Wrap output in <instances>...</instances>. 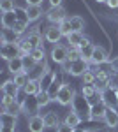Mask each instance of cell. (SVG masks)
Wrapping results in <instances>:
<instances>
[{
  "label": "cell",
  "instance_id": "cell-1",
  "mask_svg": "<svg viewBox=\"0 0 118 132\" xmlns=\"http://www.w3.org/2000/svg\"><path fill=\"white\" fill-rule=\"evenodd\" d=\"M62 67H64L65 74H69L72 78H81V76L92 67V63H90L86 58H79V60H74V62H67V63H64Z\"/></svg>",
  "mask_w": 118,
  "mask_h": 132
},
{
  "label": "cell",
  "instance_id": "cell-2",
  "mask_svg": "<svg viewBox=\"0 0 118 132\" xmlns=\"http://www.w3.org/2000/svg\"><path fill=\"white\" fill-rule=\"evenodd\" d=\"M55 101L58 102L60 106H72L74 101H76V90H74V86L69 85V83H62Z\"/></svg>",
  "mask_w": 118,
  "mask_h": 132
},
{
  "label": "cell",
  "instance_id": "cell-3",
  "mask_svg": "<svg viewBox=\"0 0 118 132\" xmlns=\"http://www.w3.org/2000/svg\"><path fill=\"white\" fill-rule=\"evenodd\" d=\"M51 60L57 65H64L69 62V46H62V44H53V48L49 51Z\"/></svg>",
  "mask_w": 118,
  "mask_h": 132
},
{
  "label": "cell",
  "instance_id": "cell-4",
  "mask_svg": "<svg viewBox=\"0 0 118 132\" xmlns=\"http://www.w3.org/2000/svg\"><path fill=\"white\" fill-rule=\"evenodd\" d=\"M44 16H46L49 25H60L64 20H67V11L64 9V5H60V7H49Z\"/></svg>",
  "mask_w": 118,
  "mask_h": 132
},
{
  "label": "cell",
  "instance_id": "cell-5",
  "mask_svg": "<svg viewBox=\"0 0 118 132\" xmlns=\"http://www.w3.org/2000/svg\"><path fill=\"white\" fill-rule=\"evenodd\" d=\"M106 111H108V106H106L102 101L93 102V104L88 108V118L90 120H95V122H104Z\"/></svg>",
  "mask_w": 118,
  "mask_h": 132
},
{
  "label": "cell",
  "instance_id": "cell-6",
  "mask_svg": "<svg viewBox=\"0 0 118 132\" xmlns=\"http://www.w3.org/2000/svg\"><path fill=\"white\" fill-rule=\"evenodd\" d=\"M108 62H109V53L104 50L102 46H95L92 56H90V63L95 65V67H100V65H104V63H108Z\"/></svg>",
  "mask_w": 118,
  "mask_h": 132
},
{
  "label": "cell",
  "instance_id": "cell-7",
  "mask_svg": "<svg viewBox=\"0 0 118 132\" xmlns=\"http://www.w3.org/2000/svg\"><path fill=\"white\" fill-rule=\"evenodd\" d=\"M62 39H64V34H62L58 25H49L44 30V41L49 44H60Z\"/></svg>",
  "mask_w": 118,
  "mask_h": 132
},
{
  "label": "cell",
  "instance_id": "cell-8",
  "mask_svg": "<svg viewBox=\"0 0 118 132\" xmlns=\"http://www.w3.org/2000/svg\"><path fill=\"white\" fill-rule=\"evenodd\" d=\"M0 55L5 62H9L11 58L14 56H21L20 55V44L18 42H9V44H2V50H0Z\"/></svg>",
  "mask_w": 118,
  "mask_h": 132
},
{
  "label": "cell",
  "instance_id": "cell-9",
  "mask_svg": "<svg viewBox=\"0 0 118 132\" xmlns=\"http://www.w3.org/2000/svg\"><path fill=\"white\" fill-rule=\"evenodd\" d=\"M100 101L108 108H118V90H113V88L106 86L102 90V93H100Z\"/></svg>",
  "mask_w": 118,
  "mask_h": 132
},
{
  "label": "cell",
  "instance_id": "cell-10",
  "mask_svg": "<svg viewBox=\"0 0 118 132\" xmlns=\"http://www.w3.org/2000/svg\"><path fill=\"white\" fill-rule=\"evenodd\" d=\"M28 132H44L46 125H44V116L42 114H30L28 118Z\"/></svg>",
  "mask_w": 118,
  "mask_h": 132
},
{
  "label": "cell",
  "instance_id": "cell-11",
  "mask_svg": "<svg viewBox=\"0 0 118 132\" xmlns=\"http://www.w3.org/2000/svg\"><path fill=\"white\" fill-rule=\"evenodd\" d=\"M104 125L108 129H118V109L116 108H108L106 116H104Z\"/></svg>",
  "mask_w": 118,
  "mask_h": 132
},
{
  "label": "cell",
  "instance_id": "cell-12",
  "mask_svg": "<svg viewBox=\"0 0 118 132\" xmlns=\"http://www.w3.org/2000/svg\"><path fill=\"white\" fill-rule=\"evenodd\" d=\"M7 71L14 76L18 72H23L25 71V63H23V56H14L7 62Z\"/></svg>",
  "mask_w": 118,
  "mask_h": 132
},
{
  "label": "cell",
  "instance_id": "cell-13",
  "mask_svg": "<svg viewBox=\"0 0 118 132\" xmlns=\"http://www.w3.org/2000/svg\"><path fill=\"white\" fill-rule=\"evenodd\" d=\"M21 37L12 30V28H2L0 30V42L2 44H9V42H18Z\"/></svg>",
  "mask_w": 118,
  "mask_h": 132
},
{
  "label": "cell",
  "instance_id": "cell-14",
  "mask_svg": "<svg viewBox=\"0 0 118 132\" xmlns=\"http://www.w3.org/2000/svg\"><path fill=\"white\" fill-rule=\"evenodd\" d=\"M27 7V14H28V21L30 23H35L42 18V14H46L42 11V5H25Z\"/></svg>",
  "mask_w": 118,
  "mask_h": 132
},
{
  "label": "cell",
  "instance_id": "cell-15",
  "mask_svg": "<svg viewBox=\"0 0 118 132\" xmlns=\"http://www.w3.org/2000/svg\"><path fill=\"white\" fill-rule=\"evenodd\" d=\"M41 90H42V85H41L39 78H30V81L27 83V86L23 88V92H25L27 95H37Z\"/></svg>",
  "mask_w": 118,
  "mask_h": 132
},
{
  "label": "cell",
  "instance_id": "cell-16",
  "mask_svg": "<svg viewBox=\"0 0 118 132\" xmlns=\"http://www.w3.org/2000/svg\"><path fill=\"white\" fill-rule=\"evenodd\" d=\"M44 116V125H46V129H57L60 125V116L57 111H48L46 114H42Z\"/></svg>",
  "mask_w": 118,
  "mask_h": 132
},
{
  "label": "cell",
  "instance_id": "cell-17",
  "mask_svg": "<svg viewBox=\"0 0 118 132\" xmlns=\"http://www.w3.org/2000/svg\"><path fill=\"white\" fill-rule=\"evenodd\" d=\"M20 86L14 83V79H7V81H4L2 85V93H7V95H12V97H16L18 99V93H20Z\"/></svg>",
  "mask_w": 118,
  "mask_h": 132
},
{
  "label": "cell",
  "instance_id": "cell-18",
  "mask_svg": "<svg viewBox=\"0 0 118 132\" xmlns=\"http://www.w3.org/2000/svg\"><path fill=\"white\" fill-rule=\"evenodd\" d=\"M25 41L30 44V48H32V50H35V48L42 46V35H41L39 30H34V32H30L28 35L25 37Z\"/></svg>",
  "mask_w": 118,
  "mask_h": 132
},
{
  "label": "cell",
  "instance_id": "cell-19",
  "mask_svg": "<svg viewBox=\"0 0 118 132\" xmlns=\"http://www.w3.org/2000/svg\"><path fill=\"white\" fill-rule=\"evenodd\" d=\"M16 21H18V16H16V11H9V12H2V28H12Z\"/></svg>",
  "mask_w": 118,
  "mask_h": 132
},
{
  "label": "cell",
  "instance_id": "cell-20",
  "mask_svg": "<svg viewBox=\"0 0 118 132\" xmlns=\"http://www.w3.org/2000/svg\"><path fill=\"white\" fill-rule=\"evenodd\" d=\"M64 122L67 123V125H70V127H79V123H81V116H79V111H76V109H70L67 114H65V118H64Z\"/></svg>",
  "mask_w": 118,
  "mask_h": 132
},
{
  "label": "cell",
  "instance_id": "cell-21",
  "mask_svg": "<svg viewBox=\"0 0 118 132\" xmlns=\"http://www.w3.org/2000/svg\"><path fill=\"white\" fill-rule=\"evenodd\" d=\"M65 39H67V44L70 48H79V44L85 39V35H83V32H70Z\"/></svg>",
  "mask_w": 118,
  "mask_h": 132
},
{
  "label": "cell",
  "instance_id": "cell-22",
  "mask_svg": "<svg viewBox=\"0 0 118 132\" xmlns=\"http://www.w3.org/2000/svg\"><path fill=\"white\" fill-rule=\"evenodd\" d=\"M69 23H70V27H72V30H74V32H83V30H85V25H86V21L83 20L79 14L70 16V18H69Z\"/></svg>",
  "mask_w": 118,
  "mask_h": 132
},
{
  "label": "cell",
  "instance_id": "cell-23",
  "mask_svg": "<svg viewBox=\"0 0 118 132\" xmlns=\"http://www.w3.org/2000/svg\"><path fill=\"white\" fill-rule=\"evenodd\" d=\"M12 79H14V83H16V85L20 86L21 90H23V88L27 86V83L30 81V74H28L27 71L18 72V74H14V76H12Z\"/></svg>",
  "mask_w": 118,
  "mask_h": 132
},
{
  "label": "cell",
  "instance_id": "cell-24",
  "mask_svg": "<svg viewBox=\"0 0 118 132\" xmlns=\"http://www.w3.org/2000/svg\"><path fill=\"white\" fill-rule=\"evenodd\" d=\"M16 122H18V116H16V114H11V113H7V111H2V114H0V123H2V125L16 127Z\"/></svg>",
  "mask_w": 118,
  "mask_h": 132
},
{
  "label": "cell",
  "instance_id": "cell-25",
  "mask_svg": "<svg viewBox=\"0 0 118 132\" xmlns=\"http://www.w3.org/2000/svg\"><path fill=\"white\" fill-rule=\"evenodd\" d=\"M35 99H37V104H39V108H44V106H48L49 102L53 101V97L49 95L46 90H41L37 95H35Z\"/></svg>",
  "mask_w": 118,
  "mask_h": 132
},
{
  "label": "cell",
  "instance_id": "cell-26",
  "mask_svg": "<svg viewBox=\"0 0 118 132\" xmlns=\"http://www.w3.org/2000/svg\"><path fill=\"white\" fill-rule=\"evenodd\" d=\"M81 79H83V85H93V83H97V74L93 71V67H90L88 71L81 76Z\"/></svg>",
  "mask_w": 118,
  "mask_h": 132
},
{
  "label": "cell",
  "instance_id": "cell-27",
  "mask_svg": "<svg viewBox=\"0 0 118 132\" xmlns=\"http://www.w3.org/2000/svg\"><path fill=\"white\" fill-rule=\"evenodd\" d=\"M30 55L34 56V60L37 62V63H44V62H46V51H44V48H42V46L35 48V50H32V53H30Z\"/></svg>",
  "mask_w": 118,
  "mask_h": 132
},
{
  "label": "cell",
  "instance_id": "cell-28",
  "mask_svg": "<svg viewBox=\"0 0 118 132\" xmlns=\"http://www.w3.org/2000/svg\"><path fill=\"white\" fill-rule=\"evenodd\" d=\"M81 95H83L85 99H92L93 95H97V86H95V83H93V85H83Z\"/></svg>",
  "mask_w": 118,
  "mask_h": 132
},
{
  "label": "cell",
  "instance_id": "cell-29",
  "mask_svg": "<svg viewBox=\"0 0 118 132\" xmlns=\"http://www.w3.org/2000/svg\"><path fill=\"white\" fill-rule=\"evenodd\" d=\"M23 63H25V71L28 72V74L34 71L37 65H39L37 62L34 60V56H32V55H27V56H23Z\"/></svg>",
  "mask_w": 118,
  "mask_h": 132
},
{
  "label": "cell",
  "instance_id": "cell-30",
  "mask_svg": "<svg viewBox=\"0 0 118 132\" xmlns=\"http://www.w3.org/2000/svg\"><path fill=\"white\" fill-rule=\"evenodd\" d=\"M16 0H0V11L2 12H9V11H16Z\"/></svg>",
  "mask_w": 118,
  "mask_h": 132
},
{
  "label": "cell",
  "instance_id": "cell-31",
  "mask_svg": "<svg viewBox=\"0 0 118 132\" xmlns=\"http://www.w3.org/2000/svg\"><path fill=\"white\" fill-rule=\"evenodd\" d=\"M28 25H30V23H25V21H16V23H14V27H12V30H14V32H16V34L21 37V35L27 32Z\"/></svg>",
  "mask_w": 118,
  "mask_h": 132
},
{
  "label": "cell",
  "instance_id": "cell-32",
  "mask_svg": "<svg viewBox=\"0 0 118 132\" xmlns=\"http://www.w3.org/2000/svg\"><path fill=\"white\" fill-rule=\"evenodd\" d=\"M58 27H60V30H62V34H64V37H67L70 32H74V30H72V27H70V23H69V18H67V20H64Z\"/></svg>",
  "mask_w": 118,
  "mask_h": 132
},
{
  "label": "cell",
  "instance_id": "cell-33",
  "mask_svg": "<svg viewBox=\"0 0 118 132\" xmlns=\"http://www.w3.org/2000/svg\"><path fill=\"white\" fill-rule=\"evenodd\" d=\"M79 58H83L81 50H79V48H70V46H69V62L79 60Z\"/></svg>",
  "mask_w": 118,
  "mask_h": 132
},
{
  "label": "cell",
  "instance_id": "cell-34",
  "mask_svg": "<svg viewBox=\"0 0 118 132\" xmlns=\"http://www.w3.org/2000/svg\"><path fill=\"white\" fill-rule=\"evenodd\" d=\"M16 16H18V21L30 23L28 21V14H27V7H16Z\"/></svg>",
  "mask_w": 118,
  "mask_h": 132
},
{
  "label": "cell",
  "instance_id": "cell-35",
  "mask_svg": "<svg viewBox=\"0 0 118 132\" xmlns=\"http://www.w3.org/2000/svg\"><path fill=\"white\" fill-rule=\"evenodd\" d=\"M14 101H16V97L7 95V93H2V109H4V108H7V106H11Z\"/></svg>",
  "mask_w": 118,
  "mask_h": 132
},
{
  "label": "cell",
  "instance_id": "cell-36",
  "mask_svg": "<svg viewBox=\"0 0 118 132\" xmlns=\"http://www.w3.org/2000/svg\"><path fill=\"white\" fill-rule=\"evenodd\" d=\"M55 130H57V132H74V127H70V125H67L65 122H62Z\"/></svg>",
  "mask_w": 118,
  "mask_h": 132
},
{
  "label": "cell",
  "instance_id": "cell-37",
  "mask_svg": "<svg viewBox=\"0 0 118 132\" xmlns=\"http://www.w3.org/2000/svg\"><path fill=\"white\" fill-rule=\"evenodd\" d=\"M109 69L115 72V74H118V56H115L113 60H109Z\"/></svg>",
  "mask_w": 118,
  "mask_h": 132
},
{
  "label": "cell",
  "instance_id": "cell-38",
  "mask_svg": "<svg viewBox=\"0 0 118 132\" xmlns=\"http://www.w3.org/2000/svg\"><path fill=\"white\" fill-rule=\"evenodd\" d=\"M0 132H16V127H11V125H2Z\"/></svg>",
  "mask_w": 118,
  "mask_h": 132
},
{
  "label": "cell",
  "instance_id": "cell-39",
  "mask_svg": "<svg viewBox=\"0 0 118 132\" xmlns=\"http://www.w3.org/2000/svg\"><path fill=\"white\" fill-rule=\"evenodd\" d=\"M49 7H60L62 4H64V0H48Z\"/></svg>",
  "mask_w": 118,
  "mask_h": 132
},
{
  "label": "cell",
  "instance_id": "cell-40",
  "mask_svg": "<svg viewBox=\"0 0 118 132\" xmlns=\"http://www.w3.org/2000/svg\"><path fill=\"white\" fill-rule=\"evenodd\" d=\"M44 0H25V5H42Z\"/></svg>",
  "mask_w": 118,
  "mask_h": 132
},
{
  "label": "cell",
  "instance_id": "cell-41",
  "mask_svg": "<svg viewBox=\"0 0 118 132\" xmlns=\"http://www.w3.org/2000/svg\"><path fill=\"white\" fill-rule=\"evenodd\" d=\"M106 5H108L109 9H118V0H108Z\"/></svg>",
  "mask_w": 118,
  "mask_h": 132
},
{
  "label": "cell",
  "instance_id": "cell-42",
  "mask_svg": "<svg viewBox=\"0 0 118 132\" xmlns=\"http://www.w3.org/2000/svg\"><path fill=\"white\" fill-rule=\"evenodd\" d=\"M74 132H90V130H86V129H79V127H76V129H74Z\"/></svg>",
  "mask_w": 118,
  "mask_h": 132
},
{
  "label": "cell",
  "instance_id": "cell-43",
  "mask_svg": "<svg viewBox=\"0 0 118 132\" xmlns=\"http://www.w3.org/2000/svg\"><path fill=\"white\" fill-rule=\"evenodd\" d=\"M95 2H97V4H106L108 0H95Z\"/></svg>",
  "mask_w": 118,
  "mask_h": 132
},
{
  "label": "cell",
  "instance_id": "cell-44",
  "mask_svg": "<svg viewBox=\"0 0 118 132\" xmlns=\"http://www.w3.org/2000/svg\"><path fill=\"white\" fill-rule=\"evenodd\" d=\"M108 132H115V129H109V130Z\"/></svg>",
  "mask_w": 118,
  "mask_h": 132
}]
</instances>
